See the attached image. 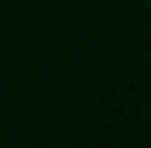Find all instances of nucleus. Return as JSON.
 I'll return each mask as SVG.
<instances>
[{"label":"nucleus","mask_w":151,"mask_h":148,"mask_svg":"<svg viewBox=\"0 0 151 148\" xmlns=\"http://www.w3.org/2000/svg\"><path fill=\"white\" fill-rule=\"evenodd\" d=\"M148 3H151V0H148Z\"/></svg>","instance_id":"1"}]
</instances>
